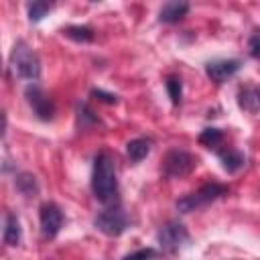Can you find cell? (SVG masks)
<instances>
[{
	"instance_id": "6da1fadb",
	"label": "cell",
	"mask_w": 260,
	"mask_h": 260,
	"mask_svg": "<svg viewBox=\"0 0 260 260\" xmlns=\"http://www.w3.org/2000/svg\"><path fill=\"white\" fill-rule=\"evenodd\" d=\"M91 189L98 201L112 203L118 193V177H116V162L110 152H100L93 158V175H91Z\"/></svg>"
},
{
	"instance_id": "7a4b0ae2",
	"label": "cell",
	"mask_w": 260,
	"mask_h": 260,
	"mask_svg": "<svg viewBox=\"0 0 260 260\" xmlns=\"http://www.w3.org/2000/svg\"><path fill=\"white\" fill-rule=\"evenodd\" d=\"M10 69L22 81H37L41 75V61L26 43H16L10 53Z\"/></svg>"
},
{
	"instance_id": "3957f363",
	"label": "cell",
	"mask_w": 260,
	"mask_h": 260,
	"mask_svg": "<svg viewBox=\"0 0 260 260\" xmlns=\"http://www.w3.org/2000/svg\"><path fill=\"white\" fill-rule=\"evenodd\" d=\"M225 193H228V187L225 185H221V183H205L197 191L181 197L177 201V209L183 211V213H189V211H193V209H197L201 205H207V203L223 197Z\"/></svg>"
},
{
	"instance_id": "277c9868",
	"label": "cell",
	"mask_w": 260,
	"mask_h": 260,
	"mask_svg": "<svg viewBox=\"0 0 260 260\" xmlns=\"http://www.w3.org/2000/svg\"><path fill=\"white\" fill-rule=\"evenodd\" d=\"M195 165H197V160L193 154H189L185 150H171V152H167V156L162 160V173L169 179H181V177H187L195 169Z\"/></svg>"
},
{
	"instance_id": "5b68a950",
	"label": "cell",
	"mask_w": 260,
	"mask_h": 260,
	"mask_svg": "<svg viewBox=\"0 0 260 260\" xmlns=\"http://www.w3.org/2000/svg\"><path fill=\"white\" fill-rule=\"evenodd\" d=\"M95 228L110 236V238H116L120 234H124V230L128 228V217L124 213V209L120 207H110V209H104L95 219H93Z\"/></svg>"
},
{
	"instance_id": "8992f818",
	"label": "cell",
	"mask_w": 260,
	"mask_h": 260,
	"mask_svg": "<svg viewBox=\"0 0 260 260\" xmlns=\"http://www.w3.org/2000/svg\"><path fill=\"white\" fill-rule=\"evenodd\" d=\"M156 240L160 244L162 250L167 252H177L179 248H183L187 242H189V232L183 223L179 221H167L158 234H156Z\"/></svg>"
},
{
	"instance_id": "52a82bcc",
	"label": "cell",
	"mask_w": 260,
	"mask_h": 260,
	"mask_svg": "<svg viewBox=\"0 0 260 260\" xmlns=\"http://www.w3.org/2000/svg\"><path fill=\"white\" fill-rule=\"evenodd\" d=\"M24 95H26V102H28V106L32 108V112H35L37 118H41V120H51V118H53V114H55L53 100H51L41 87H37V85L26 87Z\"/></svg>"
},
{
	"instance_id": "ba28073f",
	"label": "cell",
	"mask_w": 260,
	"mask_h": 260,
	"mask_svg": "<svg viewBox=\"0 0 260 260\" xmlns=\"http://www.w3.org/2000/svg\"><path fill=\"white\" fill-rule=\"evenodd\" d=\"M39 219H41V232L45 238H55L63 225V213L59 209V205L55 203H45L41 205V211H39Z\"/></svg>"
},
{
	"instance_id": "9c48e42d",
	"label": "cell",
	"mask_w": 260,
	"mask_h": 260,
	"mask_svg": "<svg viewBox=\"0 0 260 260\" xmlns=\"http://www.w3.org/2000/svg\"><path fill=\"white\" fill-rule=\"evenodd\" d=\"M242 67V63L238 59H219V61H209L205 65V73L211 81L215 83H223L228 77H232L234 73H238V69Z\"/></svg>"
},
{
	"instance_id": "30bf717a",
	"label": "cell",
	"mask_w": 260,
	"mask_h": 260,
	"mask_svg": "<svg viewBox=\"0 0 260 260\" xmlns=\"http://www.w3.org/2000/svg\"><path fill=\"white\" fill-rule=\"evenodd\" d=\"M189 12V0H167L158 12V20L167 24H175Z\"/></svg>"
},
{
	"instance_id": "8fae6325",
	"label": "cell",
	"mask_w": 260,
	"mask_h": 260,
	"mask_svg": "<svg viewBox=\"0 0 260 260\" xmlns=\"http://www.w3.org/2000/svg\"><path fill=\"white\" fill-rule=\"evenodd\" d=\"M238 104L242 110L256 114L260 110V89L258 87H242L238 93Z\"/></svg>"
},
{
	"instance_id": "7c38bea8",
	"label": "cell",
	"mask_w": 260,
	"mask_h": 260,
	"mask_svg": "<svg viewBox=\"0 0 260 260\" xmlns=\"http://www.w3.org/2000/svg\"><path fill=\"white\" fill-rule=\"evenodd\" d=\"M20 236H22V230H20V221L14 213H8L6 215V223H4V234H2V240L6 246H18L20 242Z\"/></svg>"
},
{
	"instance_id": "4fadbf2b",
	"label": "cell",
	"mask_w": 260,
	"mask_h": 260,
	"mask_svg": "<svg viewBox=\"0 0 260 260\" xmlns=\"http://www.w3.org/2000/svg\"><path fill=\"white\" fill-rule=\"evenodd\" d=\"M150 152V140L146 138H134L126 144V154L132 162H140L142 158H146Z\"/></svg>"
},
{
	"instance_id": "5bb4252c",
	"label": "cell",
	"mask_w": 260,
	"mask_h": 260,
	"mask_svg": "<svg viewBox=\"0 0 260 260\" xmlns=\"http://www.w3.org/2000/svg\"><path fill=\"white\" fill-rule=\"evenodd\" d=\"M55 0H28V18L32 22H39L51 8Z\"/></svg>"
},
{
	"instance_id": "9a60e30c",
	"label": "cell",
	"mask_w": 260,
	"mask_h": 260,
	"mask_svg": "<svg viewBox=\"0 0 260 260\" xmlns=\"http://www.w3.org/2000/svg\"><path fill=\"white\" fill-rule=\"evenodd\" d=\"M14 183H16V189H18L22 195H26V197H35V195H37V191H39L37 179H35L32 175H28V173L18 175Z\"/></svg>"
},
{
	"instance_id": "2e32d148",
	"label": "cell",
	"mask_w": 260,
	"mask_h": 260,
	"mask_svg": "<svg viewBox=\"0 0 260 260\" xmlns=\"http://www.w3.org/2000/svg\"><path fill=\"white\" fill-rule=\"evenodd\" d=\"M221 162H223V169L228 173H236L242 165H244V154L238 152V150H228V152H221L219 154Z\"/></svg>"
},
{
	"instance_id": "e0dca14e",
	"label": "cell",
	"mask_w": 260,
	"mask_h": 260,
	"mask_svg": "<svg viewBox=\"0 0 260 260\" xmlns=\"http://www.w3.org/2000/svg\"><path fill=\"white\" fill-rule=\"evenodd\" d=\"M223 140V134L219 128H205L201 134H199V142L207 148H215L217 144H221Z\"/></svg>"
},
{
	"instance_id": "ac0fdd59",
	"label": "cell",
	"mask_w": 260,
	"mask_h": 260,
	"mask_svg": "<svg viewBox=\"0 0 260 260\" xmlns=\"http://www.w3.org/2000/svg\"><path fill=\"white\" fill-rule=\"evenodd\" d=\"M63 32H65V37L79 41V43H89L93 39V30L89 26H67Z\"/></svg>"
},
{
	"instance_id": "d6986e66",
	"label": "cell",
	"mask_w": 260,
	"mask_h": 260,
	"mask_svg": "<svg viewBox=\"0 0 260 260\" xmlns=\"http://www.w3.org/2000/svg\"><path fill=\"white\" fill-rule=\"evenodd\" d=\"M165 85H167V91H169L171 102H173L175 106H179V104H181V95H183V83H181V79H179L177 75H169Z\"/></svg>"
},
{
	"instance_id": "ffe728a7",
	"label": "cell",
	"mask_w": 260,
	"mask_h": 260,
	"mask_svg": "<svg viewBox=\"0 0 260 260\" xmlns=\"http://www.w3.org/2000/svg\"><path fill=\"white\" fill-rule=\"evenodd\" d=\"M248 49H250V55H252L254 59H260V32H258V35H254V37L250 39Z\"/></svg>"
},
{
	"instance_id": "44dd1931",
	"label": "cell",
	"mask_w": 260,
	"mask_h": 260,
	"mask_svg": "<svg viewBox=\"0 0 260 260\" xmlns=\"http://www.w3.org/2000/svg\"><path fill=\"white\" fill-rule=\"evenodd\" d=\"M93 95H95L98 100H102V102H108V104H116V102H118V98H116L114 93H106V91H102V89H93Z\"/></svg>"
},
{
	"instance_id": "7402d4cb",
	"label": "cell",
	"mask_w": 260,
	"mask_h": 260,
	"mask_svg": "<svg viewBox=\"0 0 260 260\" xmlns=\"http://www.w3.org/2000/svg\"><path fill=\"white\" fill-rule=\"evenodd\" d=\"M146 256H158V252L156 250H150V248H146V250H138V252H130L126 258H146Z\"/></svg>"
},
{
	"instance_id": "603a6c76",
	"label": "cell",
	"mask_w": 260,
	"mask_h": 260,
	"mask_svg": "<svg viewBox=\"0 0 260 260\" xmlns=\"http://www.w3.org/2000/svg\"><path fill=\"white\" fill-rule=\"evenodd\" d=\"M93 2H95V0H93Z\"/></svg>"
}]
</instances>
